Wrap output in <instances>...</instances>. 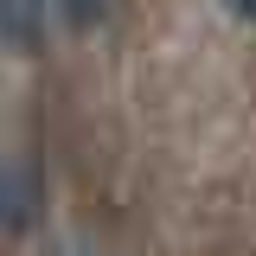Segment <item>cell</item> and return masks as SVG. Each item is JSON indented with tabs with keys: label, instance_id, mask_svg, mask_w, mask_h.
Listing matches in <instances>:
<instances>
[{
	"label": "cell",
	"instance_id": "6da1fadb",
	"mask_svg": "<svg viewBox=\"0 0 256 256\" xmlns=\"http://www.w3.org/2000/svg\"><path fill=\"white\" fill-rule=\"evenodd\" d=\"M38 218V166L0 160V230H26Z\"/></svg>",
	"mask_w": 256,
	"mask_h": 256
},
{
	"label": "cell",
	"instance_id": "7a4b0ae2",
	"mask_svg": "<svg viewBox=\"0 0 256 256\" xmlns=\"http://www.w3.org/2000/svg\"><path fill=\"white\" fill-rule=\"evenodd\" d=\"M45 13H52V0H0V45L6 52H38L45 45Z\"/></svg>",
	"mask_w": 256,
	"mask_h": 256
},
{
	"label": "cell",
	"instance_id": "3957f363",
	"mask_svg": "<svg viewBox=\"0 0 256 256\" xmlns=\"http://www.w3.org/2000/svg\"><path fill=\"white\" fill-rule=\"evenodd\" d=\"M52 6L64 13V26H70V32H90V26H102L122 0H52Z\"/></svg>",
	"mask_w": 256,
	"mask_h": 256
},
{
	"label": "cell",
	"instance_id": "277c9868",
	"mask_svg": "<svg viewBox=\"0 0 256 256\" xmlns=\"http://www.w3.org/2000/svg\"><path fill=\"white\" fill-rule=\"evenodd\" d=\"M224 6H230L237 20H250V26H256V0H224Z\"/></svg>",
	"mask_w": 256,
	"mask_h": 256
}]
</instances>
